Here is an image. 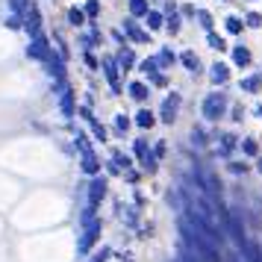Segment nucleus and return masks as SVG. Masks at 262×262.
<instances>
[{"mask_svg":"<svg viewBox=\"0 0 262 262\" xmlns=\"http://www.w3.org/2000/svg\"><path fill=\"white\" fill-rule=\"evenodd\" d=\"M115 127H118L121 132L130 130V121H127V115H118V118H115Z\"/></svg>","mask_w":262,"mask_h":262,"instance_id":"obj_9","label":"nucleus"},{"mask_svg":"<svg viewBox=\"0 0 262 262\" xmlns=\"http://www.w3.org/2000/svg\"><path fill=\"white\" fill-rule=\"evenodd\" d=\"M130 98H132V100H144V98H147V86H141V83H132V86H130Z\"/></svg>","mask_w":262,"mask_h":262,"instance_id":"obj_7","label":"nucleus"},{"mask_svg":"<svg viewBox=\"0 0 262 262\" xmlns=\"http://www.w3.org/2000/svg\"><path fill=\"white\" fill-rule=\"evenodd\" d=\"M103 195H106V183H103V180H95V183H92V192H89V203L98 206Z\"/></svg>","mask_w":262,"mask_h":262,"instance_id":"obj_2","label":"nucleus"},{"mask_svg":"<svg viewBox=\"0 0 262 262\" xmlns=\"http://www.w3.org/2000/svg\"><path fill=\"white\" fill-rule=\"evenodd\" d=\"M106 77H109V83L115 86V80H118V68L112 65V62H106Z\"/></svg>","mask_w":262,"mask_h":262,"instance_id":"obj_10","label":"nucleus"},{"mask_svg":"<svg viewBox=\"0 0 262 262\" xmlns=\"http://www.w3.org/2000/svg\"><path fill=\"white\" fill-rule=\"evenodd\" d=\"M83 171H86V174H95V171H98V156H95L92 150H83Z\"/></svg>","mask_w":262,"mask_h":262,"instance_id":"obj_4","label":"nucleus"},{"mask_svg":"<svg viewBox=\"0 0 262 262\" xmlns=\"http://www.w3.org/2000/svg\"><path fill=\"white\" fill-rule=\"evenodd\" d=\"M132 150H135L144 162H150V159H147V147H144V141H141V138H135V141H132Z\"/></svg>","mask_w":262,"mask_h":262,"instance_id":"obj_8","label":"nucleus"},{"mask_svg":"<svg viewBox=\"0 0 262 262\" xmlns=\"http://www.w3.org/2000/svg\"><path fill=\"white\" fill-rule=\"evenodd\" d=\"M62 112H65L68 118H71V115H74V95H71V92H62Z\"/></svg>","mask_w":262,"mask_h":262,"instance_id":"obj_6","label":"nucleus"},{"mask_svg":"<svg viewBox=\"0 0 262 262\" xmlns=\"http://www.w3.org/2000/svg\"><path fill=\"white\" fill-rule=\"evenodd\" d=\"M177 95H171V98L165 100V106H162V121L165 124H171V121H174V109H177Z\"/></svg>","mask_w":262,"mask_h":262,"instance_id":"obj_3","label":"nucleus"},{"mask_svg":"<svg viewBox=\"0 0 262 262\" xmlns=\"http://www.w3.org/2000/svg\"><path fill=\"white\" fill-rule=\"evenodd\" d=\"M98 236H100V221L98 218H92L89 224H86V233H83V239H80V254H86L95 242H98Z\"/></svg>","mask_w":262,"mask_h":262,"instance_id":"obj_1","label":"nucleus"},{"mask_svg":"<svg viewBox=\"0 0 262 262\" xmlns=\"http://www.w3.org/2000/svg\"><path fill=\"white\" fill-rule=\"evenodd\" d=\"M135 124L138 127H153V112H147V109H141V112H135Z\"/></svg>","mask_w":262,"mask_h":262,"instance_id":"obj_5","label":"nucleus"}]
</instances>
